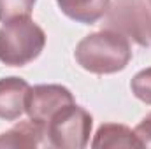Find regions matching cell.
Masks as SVG:
<instances>
[{
	"label": "cell",
	"instance_id": "9c48e42d",
	"mask_svg": "<svg viewBox=\"0 0 151 149\" xmlns=\"http://www.w3.org/2000/svg\"><path fill=\"white\" fill-rule=\"evenodd\" d=\"M44 132L34 121H21L11 130L0 133V148H39L42 146Z\"/></svg>",
	"mask_w": 151,
	"mask_h": 149
},
{
	"label": "cell",
	"instance_id": "8fae6325",
	"mask_svg": "<svg viewBox=\"0 0 151 149\" xmlns=\"http://www.w3.org/2000/svg\"><path fill=\"white\" fill-rule=\"evenodd\" d=\"M130 88H132V93L135 95V98L151 105V67L134 75Z\"/></svg>",
	"mask_w": 151,
	"mask_h": 149
},
{
	"label": "cell",
	"instance_id": "6da1fadb",
	"mask_svg": "<svg viewBox=\"0 0 151 149\" xmlns=\"http://www.w3.org/2000/svg\"><path fill=\"white\" fill-rule=\"evenodd\" d=\"M76 62L91 74H114L132 60L128 39L111 28L86 35L74 51Z\"/></svg>",
	"mask_w": 151,
	"mask_h": 149
},
{
	"label": "cell",
	"instance_id": "8992f818",
	"mask_svg": "<svg viewBox=\"0 0 151 149\" xmlns=\"http://www.w3.org/2000/svg\"><path fill=\"white\" fill-rule=\"evenodd\" d=\"M30 84L19 77H2L0 79V119L14 121L25 112L27 95Z\"/></svg>",
	"mask_w": 151,
	"mask_h": 149
},
{
	"label": "cell",
	"instance_id": "7c38bea8",
	"mask_svg": "<svg viewBox=\"0 0 151 149\" xmlns=\"http://www.w3.org/2000/svg\"><path fill=\"white\" fill-rule=\"evenodd\" d=\"M135 133L139 140L142 142V148H151V114H148L135 128Z\"/></svg>",
	"mask_w": 151,
	"mask_h": 149
},
{
	"label": "cell",
	"instance_id": "30bf717a",
	"mask_svg": "<svg viewBox=\"0 0 151 149\" xmlns=\"http://www.w3.org/2000/svg\"><path fill=\"white\" fill-rule=\"evenodd\" d=\"M37 0H0V21L7 23L16 18L30 16Z\"/></svg>",
	"mask_w": 151,
	"mask_h": 149
},
{
	"label": "cell",
	"instance_id": "277c9868",
	"mask_svg": "<svg viewBox=\"0 0 151 149\" xmlns=\"http://www.w3.org/2000/svg\"><path fill=\"white\" fill-rule=\"evenodd\" d=\"M106 14V28L132 39L141 47L151 44V18L146 0H116Z\"/></svg>",
	"mask_w": 151,
	"mask_h": 149
},
{
	"label": "cell",
	"instance_id": "7a4b0ae2",
	"mask_svg": "<svg viewBox=\"0 0 151 149\" xmlns=\"http://www.w3.org/2000/svg\"><path fill=\"white\" fill-rule=\"evenodd\" d=\"M46 34L30 16L16 18L0 28V62L11 67H23L42 53Z\"/></svg>",
	"mask_w": 151,
	"mask_h": 149
},
{
	"label": "cell",
	"instance_id": "52a82bcc",
	"mask_svg": "<svg viewBox=\"0 0 151 149\" xmlns=\"http://www.w3.org/2000/svg\"><path fill=\"white\" fill-rule=\"evenodd\" d=\"M60 11L83 25H93L102 19L111 5V0H56Z\"/></svg>",
	"mask_w": 151,
	"mask_h": 149
},
{
	"label": "cell",
	"instance_id": "ba28073f",
	"mask_svg": "<svg viewBox=\"0 0 151 149\" xmlns=\"http://www.w3.org/2000/svg\"><path fill=\"white\" fill-rule=\"evenodd\" d=\"M93 148H142L135 130L132 132L125 125L106 123L97 130L95 140L91 142Z\"/></svg>",
	"mask_w": 151,
	"mask_h": 149
},
{
	"label": "cell",
	"instance_id": "5b68a950",
	"mask_svg": "<svg viewBox=\"0 0 151 149\" xmlns=\"http://www.w3.org/2000/svg\"><path fill=\"white\" fill-rule=\"evenodd\" d=\"M74 97L72 93L60 84H39L30 88L25 102V112L28 114L30 121L35 125L44 126V123L67 104H72Z\"/></svg>",
	"mask_w": 151,
	"mask_h": 149
},
{
	"label": "cell",
	"instance_id": "4fadbf2b",
	"mask_svg": "<svg viewBox=\"0 0 151 149\" xmlns=\"http://www.w3.org/2000/svg\"><path fill=\"white\" fill-rule=\"evenodd\" d=\"M148 2V9H150V18H151V0H146ZM150 27H151V23H150Z\"/></svg>",
	"mask_w": 151,
	"mask_h": 149
},
{
	"label": "cell",
	"instance_id": "3957f363",
	"mask_svg": "<svg viewBox=\"0 0 151 149\" xmlns=\"http://www.w3.org/2000/svg\"><path fill=\"white\" fill-rule=\"evenodd\" d=\"M93 119L76 102L63 105L42 126L47 144L60 149H81L88 144Z\"/></svg>",
	"mask_w": 151,
	"mask_h": 149
}]
</instances>
